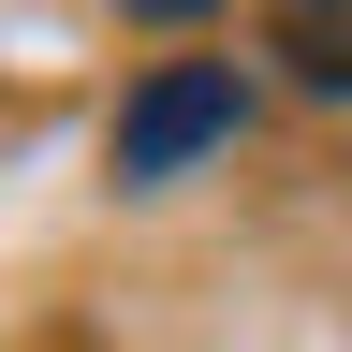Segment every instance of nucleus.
Listing matches in <instances>:
<instances>
[{
  "instance_id": "1",
  "label": "nucleus",
  "mask_w": 352,
  "mask_h": 352,
  "mask_svg": "<svg viewBox=\"0 0 352 352\" xmlns=\"http://www.w3.org/2000/svg\"><path fill=\"white\" fill-rule=\"evenodd\" d=\"M250 132V74L235 59H147L118 103V176L132 191H162V176H191L206 147H235Z\"/></svg>"
},
{
  "instance_id": "2",
  "label": "nucleus",
  "mask_w": 352,
  "mask_h": 352,
  "mask_svg": "<svg viewBox=\"0 0 352 352\" xmlns=\"http://www.w3.org/2000/svg\"><path fill=\"white\" fill-rule=\"evenodd\" d=\"M264 59H279L294 88H323V103H352V15H279Z\"/></svg>"
}]
</instances>
